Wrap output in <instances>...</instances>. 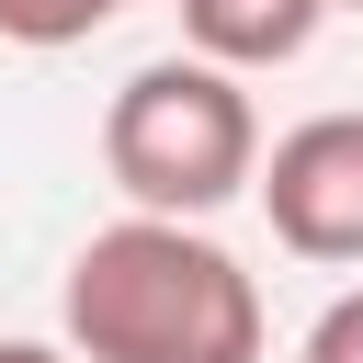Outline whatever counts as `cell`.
<instances>
[{"label": "cell", "instance_id": "cell-5", "mask_svg": "<svg viewBox=\"0 0 363 363\" xmlns=\"http://www.w3.org/2000/svg\"><path fill=\"white\" fill-rule=\"evenodd\" d=\"M136 0H0V45H34V57H57V45H91L102 23H125Z\"/></svg>", "mask_w": 363, "mask_h": 363}, {"label": "cell", "instance_id": "cell-1", "mask_svg": "<svg viewBox=\"0 0 363 363\" xmlns=\"http://www.w3.org/2000/svg\"><path fill=\"white\" fill-rule=\"evenodd\" d=\"M57 329L79 363H261V284L204 216H113L68 250Z\"/></svg>", "mask_w": 363, "mask_h": 363}, {"label": "cell", "instance_id": "cell-4", "mask_svg": "<svg viewBox=\"0 0 363 363\" xmlns=\"http://www.w3.org/2000/svg\"><path fill=\"white\" fill-rule=\"evenodd\" d=\"M329 11L340 0H182V45L250 79V68H295Z\"/></svg>", "mask_w": 363, "mask_h": 363}, {"label": "cell", "instance_id": "cell-2", "mask_svg": "<svg viewBox=\"0 0 363 363\" xmlns=\"http://www.w3.org/2000/svg\"><path fill=\"white\" fill-rule=\"evenodd\" d=\"M102 182L136 216H216L261 182V102L216 57H147L102 102Z\"/></svg>", "mask_w": 363, "mask_h": 363}, {"label": "cell", "instance_id": "cell-3", "mask_svg": "<svg viewBox=\"0 0 363 363\" xmlns=\"http://www.w3.org/2000/svg\"><path fill=\"white\" fill-rule=\"evenodd\" d=\"M261 216L295 261H363V113H306L261 159Z\"/></svg>", "mask_w": 363, "mask_h": 363}, {"label": "cell", "instance_id": "cell-7", "mask_svg": "<svg viewBox=\"0 0 363 363\" xmlns=\"http://www.w3.org/2000/svg\"><path fill=\"white\" fill-rule=\"evenodd\" d=\"M0 363H79L68 340H0Z\"/></svg>", "mask_w": 363, "mask_h": 363}, {"label": "cell", "instance_id": "cell-8", "mask_svg": "<svg viewBox=\"0 0 363 363\" xmlns=\"http://www.w3.org/2000/svg\"><path fill=\"white\" fill-rule=\"evenodd\" d=\"M340 11H363V0H340Z\"/></svg>", "mask_w": 363, "mask_h": 363}, {"label": "cell", "instance_id": "cell-6", "mask_svg": "<svg viewBox=\"0 0 363 363\" xmlns=\"http://www.w3.org/2000/svg\"><path fill=\"white\" fill-rule=\"evenodd\" d=\"M295 363H363V284L318 306V329H306V352H295Z\"/></svg>", "mask_w": 363, "mask_h": 363}]
</instances>
